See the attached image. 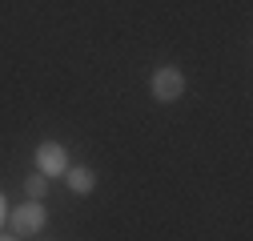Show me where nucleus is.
<instances>
[{
	"mask_svg": "<svg viewBox=\"0 0 253 241\" xmlns=\"http://www.w3.org/2000/svg\"><path fill=\"white\" fill-rule=\"evenodd\" d=\"M8 225H12L16 237H37V233L48 225V213H44L41 201H24V205L8 209Z\"/></svg>",
	"mask_w": 253,
	"mask_h": 241,
	"instance_id": "nucleus-1",
	"label": "nucleus"
},
{
	"mask_svg": "<svg viewBox=\"0 0 253 241\" xmlns=\"http://www.w3.org/2000/svg\"><path fill=\"white\" fill-rule=\"evenodd\" d=\"M149 93H153V101L173 105V101L185 93V73L173 69V65H161V69L153 73V80H149Z\"/></svg>",
	"mask_w": 253,
	"mask_h": 241,
	"instance_id": "nucleus-2",
	"label": "nucleus"
},
{
	"mask_svg": "<svg viewBox=\"0 0 253 241\" xmlns=\"http://www.w3.org/2000/svg\"><path fill=\"white\" fill-rule=\"evenodd\" d=\"M65 169H69V149L60 145V141H41L37 145V173L65 177Z\"/></svg>",
	"mask_w": 253,
	"mask_h": 241,
	"instance_id": "nucleus-3",
	"label": "nucleus"
},
{
	"mask_svg": "<svg viewBox=\"0 0 253 241\" xmlns=\"http://www.w3.org/2000/svg\"><path fill=\"white\" fill-rule=\"evenodd\" d=\"M65 177H69V189H73L77 197H88L92 189H97V173H92L88 165H69Z\"/></svg>",
	"mask_w": 253,
	"mask_h": 241,
	"instance_id": "nucleus-4",
	"label": "nucleus"
},
{
	"mask_svg": "<svg viewBox=\"0 0 253 241\" xmlns=\"http://www.w3.org/2000/svg\"><path fill=\"white\" fill-rule=\"evenodd\" d=\"M24 193H28V201H44V193H48V177L33 169V173L24 177Z\"/></svg>",
	"mask_w": 253,
	"mask_h": 241,
	"instance_id": "nucleus-5",
	"label": "nucleus"
},
{
	"mask_svg": "<svg viewBox=\"0 0 253 241\" xmlns=\"http://www.w3.org/2000/svg\"><path fill=\"white\" fill-rule=\"evenodd\" d=\"M8 209H12V205H8V197H4V193H0V225H4V221H8Z\"/></svg>",
	"mask_w": 253,
	"mask_h": 241,
	"instance_id": "nucleus-6",
	"label": "nucleus"
},
{
	"mask_svg": "<svg viewBox=\"0 0 253 241\" xmlns=\"http://www.w3.org/2000/svg\"><path fill=\"white\" fill-rule=\"evenodd\" d=\"M0 241H20V237L16 233H0Z\"/></svg>",
	"mask_w": 253,
	"mask_h": 241,
	"instance_id": "nucleus-7",
	"label": "nucleus"
}]
</instances>
